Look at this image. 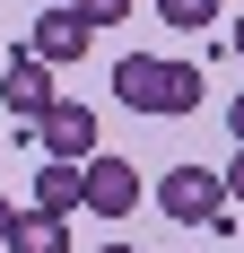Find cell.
<instances>
[{"mask_svg": "<svg viewBox=\"0 0 244 253\" xmlns=\"http://www.w3.org/2000/svg\"><path fill=\"white\" fill-rule=\"evenodd\" d=\"M114 96L140 105V114H192L201 105V70L192 61H166V52H122L114 61Z\"/></svg>", "mask_w": 244, "mask_h": 253, "instance_id": "1", "label": "cell"}, {"mask_svg": "<svg viewBox=\"0 0 244 253\" xmlns=\"http://www.w3.org/2000/svg\"><path fill=\"white\" fill-rule=\"evenodd\" d=\"M26 140H35L44 157H61V166H87V157H96V105H70V96H52V114H44L35 131H26Z\"/></svg>", "mask_w": 244, "mask_h": 253, "instance_id": "2", "label": "cell"}, {"mask_svg": "<svg viewBox=\"0 0 244 253\" xmlns=\"http://www.w3.org/2000/svg\"><path fill=\"white\" fill-rule=\"evenodd\" d=\"M79 210H96V218H131V210H140V175H131V157H87V166H79Z\"/></svg>", "mask_w": 244, "mask_h": 253, "instance_id": "3", "label": "cell"}, {"mask_svg": "<svg viewBox=\"0 0 244 253\" xmlns=\"http://www.w3.org/2000/svg\"><path fill=\"white\" fill-rule=\"evenodd\" d=\"M87 44H96V26L79 18V9H44V18L26 26V44H18V52H26V61H44V70H61V61H79Z\"/></svg>", "mask_w": 244, "mask_h": 253, "instance_id": "4", "label": "cell"}, {"mask_svg": "<svg viewBox=\"0 0 244 253\" xmlns=\"http://www.w3.org/2000/svg\"><path fill=\"white\" fill-rule=\"evenodd\" d=\"M157 210H166V218H183V227H209V218L227 210V192H218V175H209V166H174V175L157 183Z\"/></svg>", "mask_w": 244, "mask_h": 253, "instance_id": "5", "label": "cell"}, {"mask_svg": "<svg viewBox=\"0 0 244 253\" xmlns=\"http://www.w3.org/2000/svg\"><path fill=\"white\" fill-rule=\"evenodd\" d=\"M0 105L35 131V123L52 114V70H44V61H26V52H9V70H0Z\"/></svg>", "mask_w": 244, "mask_h": 253, "instance_id": "6", "label": "cell"}, {"mask_svg": "<svg viewBox=\"0 0 244 253\" xmlns=\"http://www.w3.org/2000/svg\"><path fill=\"white\" fill-rule=\"evenodd\" d=\"M70 210H79V166L44 157L35 166V218H70Z\"/></svg>", "mask_w": 244, "mask_h": 253, "instance_id": "7", "label": "cell"}, {"mask_svg": "<svg viewBox=\"0 0 244 253\" xmlns=\"http://www.w3.org/2000/svg\"><path fill=\"white\" fill-rule=\"evenodd\" d=\"M0 245H9V253H70V236H61V218H35V210H18Z\"/></svg>", "mask_w": 244, "mask_h": 253, "instance_id": "8", "label": "cell"}, {"mask_svg": "<svg viewBox=\"0 0 244 253\" xmlns=\"http://www.w3.org/2000/svg\"><path fill=\"white\" fill-rule=\"evenodd\" d=\"M157 18H166V26H209L218 0H157Z\"/></svg>", "mask_w": 244, "mask_h": 253, "instance_id": "9", "label": "cell"}, {"mask_svg": "<svg viewBox=\"0 0 244 253\" xmlns=\"http://www.w3.org/2000/svg\"><path fill=\"white\" fill-rule=\"evenodd\" d=\"M70 9H79L87 26H122V18H131V0H70Z\"/></svg>", "mask_w": 244, "mask_h": 253, "instance_id": "10", "label": "cell"}, {"mask_svg": "<svg viewBox=\"0 0 244 253\" xmlns=\"http://www.w3.org/2000/svg\"><path fill=\"white\" fill-rule=\"evenodd\" d=\"M218 192H227V201H244V149H236V166L218 175Z\"/></svg>", "mask_w": 244, "mask_h": 253, "instance_id": "11", "label": "cell"}, {"mask_svg": "<svg viewBox=\"0 0 244 253\" xmlns=\"http://www.w3.org/2000/svg\"><path fill=\"white\" fill-rule=\"evenodd\" d=\"M227 131H236V149H244V96H236V105H227Z\"/></svg>", "mask_w": 244, "mask_h": 253, "instance_id": "12", "label": "cell"}, {"mask_svg": "<svg viewBox=\"0 0 244 253\" xmlns=\"http://www.w3.org/2000/svg\"><path fill=\"white\" fill-rule=\"evenodd\" d=\"M9 218H18V210H9V201H0V236H9Z\"/></svg>", "mask_w": 244, "mask_h": 253, "instance_id": "13", "label": "cell"}, {"mask_svg": "<svg viewBox=\"0 0 244 253\" xmlns=\"http://www.w3.org/2000/svg\"><path fill=\"white\" fill-rule=\"evenodd\" d=\"M236 52H244V18H236Z\"/></svg>", "mask_w": 244, "mask_h": 253, "instance_id": "14", "label": "cell"}, {"mask_svg": "<svg viewBox=\"0 0 244 253\" xmlns=\"http://www.w3.org/2000/svg\"><path fill=\"white\" fill-rule=\"evenodd\" d=\"M105 253H131V245H105Z\"/></svg>", "mask_w": 244, "mask_h": 253, "instance_id": "15", "label": "cell"}, {"mask_svg": "<svg viewBox=\"0 0 244 253\" xmlns=\"http://www.w3.org/2000/svg\"><path fill=\"white\" fill-rule=\"evenodd\" d=\"M52 9H70V0H52Z\"/></svg>", "mask_w": 244, "mask_h": 253, "instance_id": "16", "label": "cell"}]
</instances>
